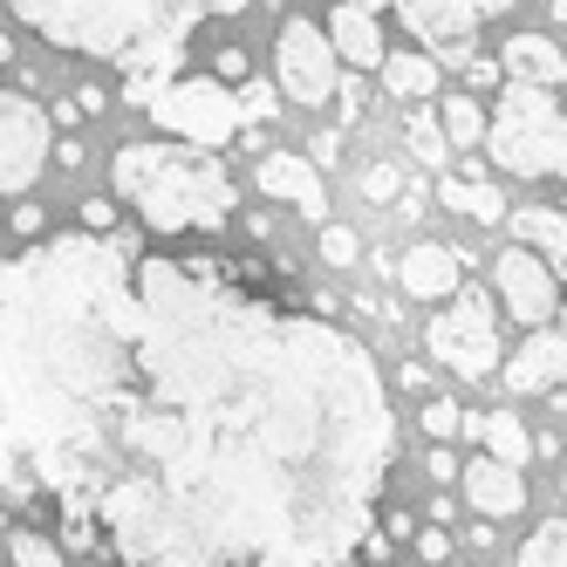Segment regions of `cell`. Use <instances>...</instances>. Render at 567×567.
<instances>
[{
	"mask_svg": "<svg viewBox=\"0 0 567 567\" xmlns=\"http://www.w3.org/2000/svg\"><path fill=\"white\" fill-rule=\"evenodd\" d=\"M437 124H444V137H452V144H485V131H493V124H485V110H478L472 96H444Z\"/></svg>",
	"mask_w": 567,
	"mask_h": 567,
	"instance_id": "603a6c76",
	"label": "cell"
},
{
	"mask_svg": "<svg viewBox=\"0 0 567 567\" xmlns=\"http://www.w3.org/2000/svg\"><path fill=\"white\" fill-rule=\"evenodd\" d=\"M116 198H131L151 233H219L239 206L219 157L198 144H116Z\"/></svg>",
	"mask_w": 567,
	"mask_h": 567,
	"instance_id": "3957f363",
	"label": "cell"
},
{
	"mask_svg": "<svg viewBox=\"0 0 567 567\" xmlns=\"http://www.w3.org/2000/svg\"><path fill=\"white\" fill-rule=\"evenodd\" d=\"M506 233L526 239V247H540L560 274V288H567V213H547V206H519L506 213ZM560 329H567V308H560Z\"/></svg>",
	"mask_w": 567,
	"mask_h": 567,
	"instance_id": "2e32d148",
	"label": "cell"
},
{
	"mask_svg": "<svg viewBox=\"0 0 567 567\" xmlns=\"http://www.w3.org/2000/svg\"><path fill=\"white\" fill-rule=\"evenodd\" d=\"M465 75H472L478 90H499V75H506V62H493V55H472V62H465Z\"/></svg>",
	"mask_w": 567,
	"mask_h": 567,
	"instance_id": "d6a6232c",
	"label": "cell"
},
{
	"mask_svg": "<svg viewBox=\"0 0 567 567\" xmlns=\"http://www.w3.org/2000/svg\"><path fill=\"white\" fill-rule=\"evenodd\" d=\"M75 110H83V116H96V110H110V96L90 83V90H75Z\"/></svg>",
	"mask_w": 567,
	"mask_h": 567,
	"instance_id": "8d00e7d4",
	"label": "cell"
},
{
	"mask_svg": "<svg viewBox=\"0 0 567 567\" xmlns=\"http://www.w3.org/2000/svg\"><path fill=\"white\" fill-rule=\"evenodd\" d=\"M254 185H260L267 198H280V206H295L301 219H315V226L336 219V213H329V185H321L315 157H301V151H260Z\"/></svg>",
	"mask_w": 567,
	"mask_h": 567,
	"instance_id": "8fae6325",
	"label": "cell"
},
{
	"mask_svg": "<svg viewBox=\"0 0 567 567\" xmlns=\"http://www.w3.org/2000/svg\"><path fill=\"white\" fill-rule=\"evenodd\" d=\"M274 103H280V90H274V83H254V75L239 83V110H247V124H267Z\"/></svg>",
	"mask_w": 567,
	"mask_h": 567,
	"instance_id": "83f0119b",
	"label": "cell"
},
{
	"mask_svg": "<svg viewBox=\"0 0 567 567\" xmlns=\"http://www.w3.org/2000/svg\"><path fill=\"white\" fill-rule=\"evenodd\" d=\"M329 42L349 69H383V28H377V8H362V0H342V8L329 14Z\"/></svg>",
	"mask_w": 567,
	"mask_h": 567,
	"instance_id": "9a60e30c",
	"label": "cell"
},
{
	"mask_svg": "<svg viewBox=\"0 0 567 567\" xmlns=\"http://www.w3.org/2000/svg\"><path fill=\"white\" fill-rule=\"evenodd\" d=\"M403 185H411V178H403L396 157H370V165L355 172V192L370 198V206H390V198H403Z\"/></svg>",
	"mask_w": 567,
	"mask_h": 567,
	"instance_id": "cb8c5ba5",
	"label": "cell"
},
{
	"mask_svg": "<svg viewBox=\"0 0 567 567\" xmlns=\"http://www.w3.org/2000/svg\"><path fill=\"white\" fill-rule=\"evenodd\" d=\"M485 151H493V165L513 172V178H567V116H560L554 90L506 75Z\"/></svg>",
	"mask_w": 567,
	"mask_h": 567,
	"instance_id": "277c9868",
	"label": "cell"
},
{
	"mask_svg": "<svg viewBox=\"0 0 567 567\" xmlns=\"http://www.w3.org/2000/svg\"><path fill=\"white\" fill-rule=\"evenodd\" d=\"M499 383L513 396H554V390H567V329H547V321H540V329L499 362Z\"/></svg>",
	"mask_w": 567,
	"mask_h": 567,
	"instance_id": "7c38bea8",
	"label": "cell"
},
{
	"mask_svg": "<svg viewBox=\"0 0 567 567\" xmlns=\"http://www.w3.org/2000/svg\"><path fill=\"white\" fill-rule=\"evenodd\" d=\"M465 254L452 247H437V239H424V247H411L396 260V280H403V295H417V301H444V295H458L465 288Z\"/></svg>",
	"mask_w": 567,
	"mask_h": 567,
	"instance_id": "4fadbf2b",
	"label": "cell"
},
{
	"mask_svg": "<svg viewBox=\"0 0 567 567\" xmlns=\"http://www.w3.org/2000/svg\"><path fill=\"white\" fill-rule=\"evenodd\" d=\"M417 417H424V431H431L437 444L465 431V411H458V403H452V396H424V411H417Z\"/></svg>",
	"mask_w": 567,
	"mask_h": 567,
	"instance_id": "4316f807",
	"label": "cell"
},
{
	"mask_svg": "<svg viewBox=\"0 0 567 567\" xmlns=\"http://www.w3.org/2000/svg\"><path fill=\"white\" fill-rule=\"evenodd\" d=\"M499 301L513 308V321H526V329H540V321H554L567 308V288H560V274L540 247H506L499 254Z\"/></svg>",
	"mask_w": 567,
	"mask_h": 567,
	"instance_id": "30bf717a",
	"label": "cell"
},
{
	"mask_svg": "<svg viewBox=\"0 0 567 567\" xmlns=\"http://www.w3.org/2000/svg\"><path fill=\"white\" fill-rule=\"evenodd\" d=\"M0 62H14V42H8V34H0Z\"/></svg>",
	"mask_w": 567,
	"mask_h": 567,
	"instance_id": "f35d334b",
	"label": "cell"
},
{
	"mask_svg": "<svg viewBox=\"0 0 567 567\" xmlns=\"http://www.w3.org/2000/svg\"><path fill=\"white\" fill-rule=\"evenodd\" d=\"M336 103H342V124H355V116H362V83H349V75H342V83H336Z\"/></svg>",
	"mask_w": 567,
	"mask_h": 567,
	"instance_id": "e575fe53",
	"label": "cell"
},
{
	"mask_svg": "<svg viewBox=\"0 0 567 567\" xmlns=\"http://www.w3.org/2000/svg\"><path fill=\"white\" fill-rule=\"evenodd\" d=\"M383 534H390V540H417V526H411V513H396V506H390V519H383Z\"/></svg>",
	"mask_w": 567,
	"mask_h": 567,
	"instance_id": "d590c367",
	"label": "cell"
},
{
	"mask_svg": "<svg viewBox=\"0 0 567 567\" xmlns=\"http://www.w3.org/2000/svg\"><path fill=\"white\" fill-rule=\"evenodd\" d=\"M49 151H55V116L28 90L0 83V192H28L49 172Z\"/></svg>",
	"mask_w": 567,
	"mask_h": 567,
	"instance_id": "52a82bcc",
	"label": "cell"
},
{
	"mask_svg": "<svg viewBox=\"0 0 567 567\" xmlns=\"http://www.w3.org/2000/svg\"><path fill=\"white\" fill-rule=\"evenodd\" d=\"M560 444H567V437H560Z\"/></svg>",
	"mask_w": 567,
	"mask_h": 567,
	"instance_id": "7bdbcfd3",
	"label": "cell"
},
{
	"mask_svg": "<svg viewBox=\"0 0 567 567\" xmlns=\"http://www.w3.org/2000/svg\"><path fill=\"white\" fill-rule=\"evenodd\" d=\"M0 534H8V513H0Z\"/></svg>",
	"mask_w": 567,
	"mask_h": 567,
	"instance_id": "ab89813d",
	"label": "cell"
},
{
	"mask_svg": "<svg viewBox=\"0 0 567 567\" xmlns=\"http://www.w3.org/2000/svg\"><path fill=\"white\" fill-rule=\"evenodd\" d=\"M383 90L390 96H403V103H424V96H437V62L424 55V49H396V55H383Z\"/></svg>",
	"mask_w": 567,
	"mask_h": 567,
	"instance_id": "d6986e66",
	"label": "cell"
},
{
	"mask_svg": "<svg viewBox=\"0 0 567 567\" xmlns=\"http://www.w3.org/2000/svg\"><path fill=\"white\" fill-rule=\"evenodd\" d=\"M396 417L377 355L116 233L0 260V493L55 506L116 567H349L377 534Z\"/></svg>",
	"mask_w": 567,
	"mask_h": 567,
	"instance_id": "6da1fadb",
	"label": "cell"
},
{
	"mask_svg": "<svg viewBox=\"0 0 567 567\" xmlns=\"http://www.w3.org/2000/svg\"><path fill=\"white\" fill-rule=\"evenodd\" d=\"M403 144H411V157L417 165H431V172H444V124H437V110H417V116H403Z\"/></svg>",
	"mask_w": 567,
	"mask_h": 567,
	"instance_id": "44dd1931",
	"label": "cell"
},
{
	"mask_svg": "<svg viewBox=\"0 0 567 567\" xmlns=\"http://www.w3.org/2000/svg\"><path fill=\"white\" fill-rule=\"evenodd\" d=\"M458 485H465V499H472L485 519H513V513L526 506L519 465H506V458H493V452H485L478 465H465V472H458Z\"/></svg>",
	"mask_w": 567,
	"mask_h": 567,
	"instance_id": "5bb4252c",
	"label": "cell"
},
{
	"mask_svg": "<svg viewBox=\"0 0 567 567\" xmlns=\"http://www.w3.org/2000/svg\"><path fill=\"white\" fill-rule=\"evenodd\" d=\"M362 8H390L403 28L417 34L424 49H452L458 62H472L465 55V42L493 21V14H506V8H519V0H362Z\"/></svg>",
	"mask_w": 567,
	"mask_h": 567,
	"instance_id": "9c48e42d",
	"label": "cell"
},
{
	"mask_svg": "<svg viewBox=\"0 0 567 567\" xmlns=\"http://www.w3.org/2000/svg\"><path fill=\"white\" fill-rule=\"evenodd\" d=\"M437 198H444V213H465V219H478V226H499V219H506V198H499V185L485 178V172L437 178Z\"/></svg>",
	"mask_w": 567,
	"mask_h": 567,
	"instance_id": "ac0fdd59",
	"label": "cell"
},
{
	"mask_svg": "<svg viewBox=\"0 0 567 567\" xmlns=\"http://www.w3.org/2000/svg\"><path fill=\"white\" fill-rule=\"evenodd\" d=\"M0 226H8V219H0Z\"/></svg>",
	"mask_w": 567,
	"mask_h": 567,
	"instance_id": "b9f144b4",
	"label": "cell"
},
{
	"mask_svg": "<svg viewBox=\"0 0 567 567\" xmlns=\"http://www.w3.org/2000/svg\"><path fill=\"white\" fill-rule=\"evenodd\" d=\"M42 226H49V213H42V206H14V219H8V233H14V239H42Z\"/></svg>",
	"mask_w": 567,
	"mask_h": 567,
	"instance_id": "f546056e",
	"label": "cell"
},
{
	"mask_svg": "<svg viewBox=\"0 0 567 567\" xmlns=\"http://www.w3.org/2000/svg\"><path fill=\"white\" fill-rule=\"evenodd\" d=\"M144 110H151L157 131H172L178 144H198V151L233 144L239 124H247V110H239V96L219 83V75H172Z\"/></svg>",
	"mask_w": 567,
	"mask_h": 567,
	"instance_id": "5b68a950",
	"label": "cell"
},
{
	"mask_svg": "<svg viewBox=\"0 0 567 567\" xmlns=\"http://www.w3.org/2000/svg\"><path fill=\"white\" fill-rule=\"evenodd\" d=\"M336 42L321 34L315 21H280L274 28V69H280V96H295V103H329L336 83H342V69H336Z\"/></svg>",
	"mask_w": 567,
	"mask_h": 567,
	"instance_id": "ba28073f",
	"label": "cell"
},
{
	"mask_svg": "<svg viewBox=\"0 0 567 567\" xmlns=\"http://www.w3.org/2000/svg\"><path fill=\"white\" fill-rule=\"evenodd\" d=\"M485 452L506 458V465H526V458H534V437H526V424L513 411H493V417H485Z\"/></svg>",
	"mask_w": 567,
	"mask_h": 567,
	"instance_id": "ffe728a7",
	"label": "cell"
},
{
	"mask_svg": "<svg viewBox=\"0 0 567 567\" xmlns=\"http://www.w3.org/2000/svg\"><path fill=\"white\" fill-rule=\"evenodd\" d=\"M83 226H90V233H116V206H110V198H90V206H83Z\"/></svg>",
	"mask_w": 567,
	"mask_h": 567,
	"instance_id": "836d02e7",
	"label": "cell"
},
{
	"mask_svg": "<svg viewBox=\"0 0 567 567\" xmlns=\"http://www.w3.org/2000/svg\"><path fill=\"white\" fill-rule=\"evenodd\" d=\"M424 472H431L437 485H452V478H458V458H452V444H431V452H424Z\"/></svg>",
	"mask_w": 567,
	"mask_h": 567,
	"instance_id": "1f68e13d",
	"label": "cell"
},
{
	"mask_svg": "<svg viewBox=\"0 0 567 567\" xmlns=\"http://www.w3.org/2000/svg\"><path fill=\"white\" fill-rule=\"evenodd\" d=\"M499 62H506V75H519V83H547V90L567 83V55L547 42V34H513Z\"/></svg>",
	"mask_w": 567,
	"mask_h": 567,
	"instance_id": "e0dca14e",
	"label": "cell"
},
{
	"mask_svg": "<svg viewBox=\"0 0 567 567\" xmlns=\"http://www.w3.org/2000/svg\"><path fill=\"white\" fill-rule=\"evenodd\" d=\"M560 28H567V14H560Z\"/></svg>",
	"mask_w": 567,
	"mask_h": 567,
	"instance_id": "60d3db41",
	"label": "cell"
},
{
	"mask_svg": "<svg viewBox=\"0 0 567 567\" xmlns=\"http://www.w3.org/2000/svg\"><path fill=\"white\" fill-rule=\"evenodd\" d=\"M396 383H403V390H424V383H431V370H424V362H403Z\"/></svg>",
	"mask_w": 567,
	"mask_h": 567,
	"instance_id": "74e56055",
	"label": "cell"
},
{
	"mask_svg": "<svg viewBox=\"0 0 567 567\" xmlns=\"http://www.w3.org/2000/svg\"><path fill=\"white\" fill-rule=\"evenodd\" d=\"M519 567H567V519H540L519 547Z\"/></svg>",
	"mask_w": 567,
	"mask_h": 567,
	"instance_id": "7402d4cb",
	"label": "cell"
},
{
	"mask_svg": "<svg viewBox=\"0 0 567 567\" xmlns=\"http://www.w3.org/2000/svg\"><path fill=\"white\" fill-rule=\"evenodd\" d=\"M315 247H321V260H329V267H355V260H362V239H355L342 219L321 226V233H315Z\"/></svg>",
	"mask_w": 567,
	"mask_h": 567,
	"instance_id": "484cf974",
	"label": "cell"
},
{
	"mask_svg": "<svg viewBox=\"0 0 567 567\" xmlns=\"http://www.w3.org/2000/svg\"><path fill=\"white\" fill-rule=\"evenodd\" d=\"M49 49H75L124 69V103H151L185 62V42L213 14H247L254 0H8Z\"/></svg>",
	"mask_w": 567,
	"mask_h": 567,
	"instance_id": "7a4b0ae2",
	"label": "cell"
},
{
	"mask_svg": "<svg viewBox=\"0 0 567 567\" xmlns=\"http://www.w3.org/2000/svg\"><path fill=\"white\" fill-rule=\"evenodd\" d=\"M417 560L444 567V560H452V534H444V526H417Z\"/></svg>",
	"mask_w": 567,
	"mask_h": 567,
	"instance_id": "f1b7e54d",
	"label": "cell"
},
{
	"mask_svg": "<svg viewBox=\"0 0 567 567\" xmlns=\"http://www.w3.org/2000/svg\"><path fill=\"white\" fill-rule=\"evenodd\" d=\"M424 342H431V355H437L452 377H465V383L493 377V370H499V315H493V295H485L478 280H465V288L452 295V308L431 315Z\"/></svg>",
	"mask_w": 567,
	"mask_h": 567,
	"instance_id": "8992f818",
	"label": "cell"
},
{
	"mask_svg": "<svg viewBox=\"0 0 567 567\" xmlns=\"http://www.w3.org/2000/svg\"><path fill=\"white\" fill-rule=\"evenodd\" d=\"M8 560H14V567H62V540L21 526V534H8Z\"/></svg>",
	"mask_w": 567,
	"mask_h": 567,
	"instance_id": "d4e9b609",
	"label": "cell"
},
{
	"mask_svg": "<svg viewBox=\"0 0 567 567\" xmlns=\"http://www.w3.org/2000/svg\"><path fill=\"white\" fill-rule=\"evenodd\" d=\"M213 69H219V83H247V49H233V42H226V49L213 55Z\"/></svg>",
	"mask_w": 567,
	"mask_h": 567,
	"instance_id": "4dcf8cb0",
	"label": "cell"
}]
</instances>
